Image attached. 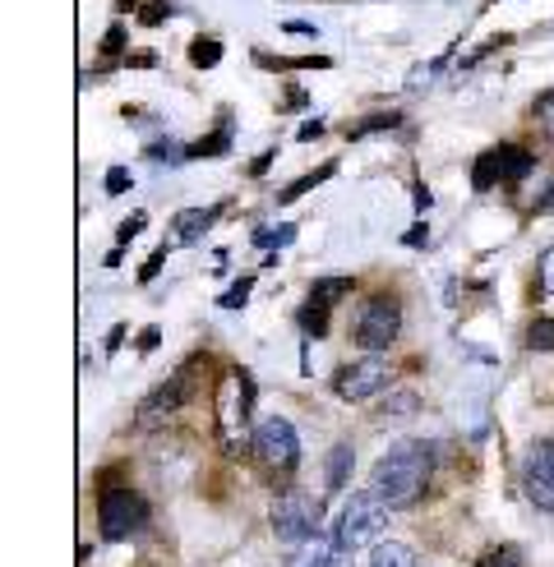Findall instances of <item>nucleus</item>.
I'll return each mask as SVG.
<instances>
[{
  "mask_svg": "<svg viewBox=\"0 0 554 567\" xmlns=\"http://www.w3.org/2000/svg\"><path fill=\"white\" fill-rule=\"evenodd\" d=\"M430 471H434V443L407 439V443H393L375 462L370 489L388 507H416V503L425 498V489H430Z\"/></svg>",
  "mask_w": 554,
  "mask_h": 567,
  "instance_id": "1",
  "label": "nucleus"
},
{
  "mask_svg": "<svg viewBox=\"0 0 554 567\" xmlns=\"http://www.w3.org/2000/svg\"><path fill=\"white\" fill-rule=\"evenodd\" d=\"M388 513H393V507H388L375 489L351 494V503L338 513V526H332V545H338V554L351 563V554L379 545V535L388 530Z\"/></svg>",
  "mask_w": 554,
  "mask_h": 567,
  "instance_id": "2",
  "label": "nucleus"
},
{
  "mask_svg": "<svg viewBox=\"0 0 554 567\" xmlns=\"http://www.w3.org/2000/svg\"><path fill=\"white\" fill-rule=\"evenodd\" d=\"M273 535H277V545H287V549H300L305 540H315L319 526H324V503L315 494H305V489H287V494H277L273 498Z\"/></svg>",
  "mask_w": 554,
  "mask_h": 567,
  "instance_id": "3",
  "label": "nucleus"
},
{
  "mask_svg": "<svg viewBox=\"0 0 554 567\" xmlns=\"http://www.w3.org/2000/svg\"><path fill=\"white\" fill-rule=\"evenodd\" d=\"M398 332H402V309H398L393 296H366V300H360V309L351 315V342L366 347L370 355L393 347Z\"/></svg>",
  "mask_w": 554,
  "mask_h": 567,
  "instance_id": "4",
  "label": "nucleus"
},
{
  "mask_svg": "<svg viewBox=\"0 0 554 567\" xmlns=\"http://www.w3.org/2000/svg\"><path fill=\"white\" fill-rule=\"evenodd\" d=\"M148 526V498L134 489H102L98 498V530L106 540H130L134 530Z\"/></svg>",
  "mask_w": 554,
  "mask_h": 567,
  "instance_id": "5",
  "label": "nucleus"
},
{
  "mask_svg": "<svg viewBox=\"0 0 554 567\" xmlns=\"http://www.w3.org/2000/svg\"><path fill=\"white\" fill-rule=\"evenodd\" d=\"M249 447H255V457L273 471H296V462H300V434H296V424L283 420V415L259 420Z\"/></svg>",
  "mask_w": 554,
  "mask_h": 567,
  "instance_id": "6",
  "label": "nucleus"
},
{
  "mask_svg": "<svg viewBox=\"0 0 554 567\" xmlns=\"http://www.w3.org/2000/svg\"><path fill=\"white\" fill-rule=\"evenodd\" d=\"M189 370H194V360H189V364H181V370H176L172 379H166L162 388H153V392L144 396V402H138V411H134V424H138V430H157V424H166V420H172V415L189 402V396H194Z\"/></svg>",
  "mask_w": 554,
  "mask_h": 567,
  "instance_id": "7",
  "label": "nucleus"
},
{
  "mask_svg": "<svg viewBox=\"0 0 554 567\" xmlns=\"http://www.w3.org/2000/svg\"><path fill=\"white\" fill-rule=\"evenodd\" d=\"M388 388H393V370H388L383 355H366L356 364H342L338 379H332V392H338L342 402H370V396H379Z\"/></svg>",
  "mask_w": 554,
  "mask_h": 567,
  "instance_id": "8",
  "label": "nucleus"
},
{
  "mask_svg": "<svg viewBox=\"0 0 554 567\" xmlns=\"http://www.w3.org/2000/svg\"><path fill=\"white\" fill-rule=\"evenodd\" d=\"M522 494L554 517V439H536L522 457Z\"/></svg>",
  "mask_w": 554,
  "mask_h": 567,
  "instance_id": "9",
  "label": "nucleus"
},
{
  "mask_svg": "<svg viewBox=\"0 0 554 567\" xmlns=\"http://www.w3.org/2000/svg\"><path fill=\"white\" fill-rule=\"evenodd\" d=\"M217 217H222V208H181L176 217H172V236H176V245H199L213 226H217Z\"/></svg>",
  "mask_w": 554,
  "mask_h": 567,
  "instance_id": "10",
  "label": "nucleus"
},
{
  "mask_svg": "<svg viewBox=\"0 0 554 567\" xmlns=\"http://www.w3.org/2000/svg\"><path fill=\"white\" fill-rule=\"evenodd\" d=\"M287 567H347L338 545H332V535H315V540H305L300 549H291Z\"/></svg>",
  "mask_w": 554,
  "mask_h": 567,
  "instance_id": "11",
  "label": "nucleus"
},
{
  "mask_svg": "<svg viewBox=\"0 0 554 567\" xmlns=\"http://www.w3.org/2000/svg\"><path fill=\"white\" fill-rule=\"evenodd\" d=\"M351 466H356V447H351V443H332L328 466H324V485H328V494H342V489H347Z\"/></svg>",
  "mask_w": 554,
  "mask_h": 567,
  "instance_id": "12",
  "label": "nucleus"
},
{
  "mask_svg": "<svg viewBox=\"0 0 554 567\" xmlns=\"http://www.w3.org/2000/svg\"><path fill=\"white\" fill-rule=\"evenodd\" d=\"M532 166H536V157L526 153V148H517V144H499V176H504L509 189L532 176Z\"/></svg>",
  "mask_w": 554,
  "mask_h": 567,
  "instance_id": "13",
  "label": "nucleus"
},
{
  "mask_svg": "<svg viewBox=\"0 0 554 567\" xmlns=\"http://www.w3.org/2000/svg\"><path fill=\"white\" fill-rule=\"evenodd\" d=\"M366 567H421V558H416V549H411V545H398V540H379Z\"/></svg>",
  "mask_w": 554,
  "mask_h": 567,
  "instance_id": "14",
  "label": "nucleus"
},
{
  "mask_svg": "<svg viewBox=\"0 0 554 567\" xmlns=\"http://www.w3.org/2000/svg\"><path fill=\"white\" fill-rule=\"evenodd\" d=\"M227 148H232V116L222 111L217 134H213V138H199V144H189V162H194V157H222Z\"/></svg>",
  "mask_w": 554,
  "mask_h": 567,
  "instance_id": "15",
  "label": "nucleus"
},
{
  "mask_svg": "<svg viewBox=\"0 0 554 567\" xmlns=\"http://www.w3.org/2000/svg\"><path fill=\"white\" fill-rule=\"evenodd\" d=\"M332 172H338V166H332V162H324V166H319V172H305V176H300V181H291L287 189H277V204H296V198H300V194H310L315 185H324V181H328Z\"/></svg>",
  "mask_w": 554,
  "mask_h": 567,
  "instance_id": "16",
  "label": "nucleus"
},
{
  "mask_svg": "<svg viewBox=\"0 0 554 567\" xmlns=\"http://www.w3.org/2000/svg\"><path fill=\"white\" fill-rule=\"evenodd\" d=\"M351 287H356V281H351L347 272H342V277H319L315 287H310V300H319V305H328V309H332L342 296H351Z\"/></svg>",
  "mask_w": 554,
  "mask_h": 567,
  "instance_id": "17",
  "label": "nucleus"
},
{
  "mask_svg": "<svg viewBox=\"0 0 554 567\" xmlns=\"http://www.w3.org/2000/svg\"><path fill=\"white\" fill-rule=\"evenodd\" d=\"M494 185H504V176H499V148L481 153V157H476V172H471V189H476V194H485V189H494Z\"/></svg>",
  "mask_w": 554,
  "mask_h": 567,
  "instance_id": "18",
  "label": "nucleus"
},
{
  "mask_svg": "<svg viewBox=\"0 0 554 567\" xmlns=\"http://www.w3.org/2000/svg\"><path fill=\"white\" fill-rule=\"evenodd\" d=\"M402 125V116L398 111H375V116H366V121H356V125H347V138H366V134H383V130H398Z\"/></svg>",
  "mask_w": 554,
  "mask_h": 567,
  "instance_id": "19",
  "label": "nucleus"
},
{
  "mask_svg": "<svg viewBox=\"0 0 554 567\" xmlns=\"http://www.w3.org/2000/svg\"><path fill=\"white\" fill-rule=\"evenodd\" d=\"M416 411H421V396H416V392H393V396H388V402L379 406V424H388V420H398V415H416Z\"/></svg>",
  "mask_w": 554,
  "mask_h": 567,
  "instance_id": "20",
  "label": "nucleus"
},
{
  "mask_svg": "<svg viewBox=\"0 0 554 567\" xmlns=\"http://www.w3.org/2000/svg\"><path fill=\"white\" fill-rule=\"evenodd\" d=\"M222 61V42L217 38H194L189 42V65L194 70H213Z\"/></svg>",
  "mask_w": 554,
  "mask_h": 567,
  "instance_id": "21",
  "label": "nucleus"
},
{
  "mask_svg": "<svg viewBox=\"0 0 554 567\" xmlns=\"http://www.w3.org/2000/svg\"><path fill=\"white\" fill-rule=\"evenodd\" d=\"M526 347L532 351H554V315H541V319H532V328H526Z\"/></svg>",
  "mask_w": 554,
  "mask_h": 567,
  "instance_id": "22",
  "label": "nucleus"
},
{
  "mask_svg": "<svg viewBox=\"0 0 554 567\" xmlns=\"http://www.w3.org/2000/svg\"><path fill=\"white\" fill-rule=\"evenodd\" d=\"M296 240V226L291 221H283V226H259L255 231V245L259 249H287Z\"/></svg>",
  "mask_w": 554,
  "mask_h": 567,
  "instance_id": "23",
  "label": "nucleus"
},
{
  "mask_svg": "<svg viewBox=\"0 0 554 567\" xmlns=\"http://www.w3.org/2000/svg\"><path fill=\"white\" fill-rule=\"evenodd\" d=\"M300 328L310 332V337H324V332H328V305L305 300V305H300Z\"/></svg>",
  "mask_w": 554,
  "mask_h": 567,
  "instance_id": "24",
  "label": "nucleus"
},
{
  "mask_svg": "<svg viewBox=\"0 0 554 567\" xmlns=\"http://www.w3.org/2000/svg\"><path fill=\"white\" fill-rule=\"evenodd\" d=\"M476 567H526V558H522L513 545H494V549H485V554L476 558Z\"/></svg>",
  "mask_w": 554,
  "mask_h": 567,
  "instance_id": "25",
  "label": "nucleus"
},
{
  "mask_svg": "<svg viewBox=\"0 0 554 567\" xmlns=\"http://www.w3.org/2000/svg\"><path fill=\"white\" fill-rule=\"evenodd\" d=\"M249 291H255V277H240L232 291H222V296H217V309H245Z\"/></svg>",
  "mask_w": 554,
  "mask_h": 567,
  "instance_id": "26",
  "label": "nucleus"
},
{
  "mask_svg": "<svg viewBox=\"0 0 554 567\" xmlns=\"http://www.w3.org/2000/svg\"><path fill=\"white\" fill-rule=\"evenodd\" d=\"M532 116H536L541 134H545V138H554V89L536 97V106H532Z\"/></svg>",
  "mask_w": 554,
  "mask_h": 567,
  "instance_id": "27",
  "label": "nucleus"
},
{
  "mask_svg": "<svg viewBox=\"0 0 554 567\" xmlns=\"http://www.w3.org/2000/svg\"><path fill=\"white\" fill-rule=\"evenodd\" d=\"M536 277H541V296H550L554 300V245L536 259Z\"/></svg>",
  "mask_w": 554,
  "mask_h": 567,
  "instance_id": "28",
  "label": "nucleus"
},
{
  "mask_svg": "<svg viewBox=\"0 0 554 567\" xmlns=\"http://www.w3.org/2000/svg\"><path fill=\"white\" fill-rule=\"evenodd\" d=\"M166 14H172V10H166L162 0H138V23H144V28H157Z\"/></svg>",
  "mask_w": 554,
  "mask_h": 567,
  "instance_id": "29",
  "label": "nucleus"
},
{
  "mask_svg": "<svg viewBox=\"0 0 554 567\" xmlns=\"http://www.w3.org/2000/svg\"><path fill=\"white\" fill-rule=\"evenodd\" d=\"M144 226H148V217H144V213H134V217H125V221L116 226V240H121V245H130V240H134L138 231H144Z\"/></svg>",
  "mask_w": 554,
  "mask_h": 567,
  "instance_id": "30",
  "label": "nucleus"
},
{
  "mask_svg": "<svg viewBox=\"0 0 554 567\" xmlns=\"http://www.w3.org/2000/svg\"><path fill=\"white\" fill-rule=\"evenodd\" d=\"M134 181H130V172H125V166H111V172H106V181H102V189L106 194H125Z\"/></svg>",
  "mask_w": 554,
  "mask_h": 567,
  "instance_id": "31",
  "label": "nucleus"
},
{
  "mask_svg": "<svg viewBox=\"0 0 554 567\" xmlns=\"http://www.w3.org/2000/svg\"><path fill=\"white\" fill-rule=\"evenodd\" d=\"M121 47H125V23H111L102 38V55H121Z\"/></svg>",
  "mask_w": 554,
  "mask_h": 567,
  "instance_id": "32",
  "label": "nucleus"
},
{
  "mask_svg": "<svg viewBox=\"0 0 554 567\" xmlns=\"http://www.w3.org/2000/svg\"><path fill=\"white\" fill-rule=\"evenodd\" d=\"M166 249H172V245H162V249H157V254H153V259H148V264H144V268H138V281H153V277H157V272H162V264H166Z\"/></svg>",
  "mask_w": 554,
  "mask_h": 567,
  "instance_id": "33",
  "label": "nucleus"
},
{
  "mask_svg": "<svg viewBox=\"0 0 554 567\" xmlns=\"http://www.w3.org/2000/svg\"><path fill=\"white\" fill-rule=\"evenodd\" d=\"M402 245H411V249H425V245H430V226H425V221H416L411 231L402 236Z\"/></svg>",
  "mask_w": 554,
  "mask_h": 567,
  "instance_id": "34",
  "label": "nucleus"
},
{
  "mask_svg": "<svg viewBox=\"0 0 554 567\" xmlns=\"http://www.w3.org/2000/svg\"><path fill=\"white\" fill-rule=\"evenodd\" d=\"M157 342H162V328H144V332H138V355H153Z\"/></svg>",
  "mask_w": 554,
  "mask_h": 567,
  "instance_id": "35",
  "label": "nucleus"
},
{
  "mask_svg": "<svg viewBox=\"0 0 554 567\" xmlns=\"http://www.w3.org/2000/svg\"><path fill=\"white\" fill-rule=\"evenodd\" d=\"M125 65H134V70H153V65H157V55H153V51H138V55H125Z\"/></svg>",
  "mask_w": 554,
  "mask_h": 567,
  "instance_id": "36",
  "label": "nucleus"
},
{
  "mask_svg": "<svg viewBox=\"0 0 554 567\" xmlns=\"http://www.w3.org/2000/svg\"><path fill=\"white\" fill-rule=\"evenodd\" d=\"M300 106H305V93H300V89H296V93H287V97H283V111H300Z\"/></svg>",
  "mask_w": 554,
  "mask_h": 567,
  "instance_id": "37",
  "label": "nucleus"
},
{
  "mask_svg": "<svg viewBox=\"0 0 554 567\" xmlns=\"http://www.w3.org/2000/svg\"><path fill=\"white\" fill-rule=\"evenodd\" d=\"M273 157H277V153H264V157H259L255 166H249V176H264V172H268V166H273Z\"/></svg>",
  "mask_w": 554,
  "mask_h": 567,
  "instance_id": "38",
  "label": "nucleus"
},
{
  "mask_svg": "<svg viewBox=\"0 0 554 567\" xmlns=\"http://www.w3.org/2000/svg\"><path fill=\"white\" fill-rule=\"evenodd\" d=\"M319 134H324V121H310V125L300 130V138H305V144H310V138H319Z\"/></svg>",
  "mask_w": 554,
  "mask_h": 567,
  "instance_id": "39",
  "label": "nucleus"
},
{
  "mask_svg": "<svg viewBox=\"0 0 554 567\" xmlns=\"http://www.w3.org/2000/svg\"><path fill=\"white\" fill-rule=\"evenodd\" d=\"M416 208H421V213L430 208V189L425 185H416Z\"/></svg>",
  "mask_w": 554,
  "mask_h": 567,
  "instance_id": "40",
  "label": "nucleus"
},
{
  "mask_svg": "<svg viewBox=\"0 0 554 567\" xmlns=\"http://www.w3.org/2000/svg\"><path fill=\"white\" fill-rule=\"evenodd\" d=\"M536 208H541V213H554V185L545 189V198H541V204H536Z\"/></svg>",
  "mask_w": 554,
  "mask_h": 567,
  "instance_id": "41",
  "label": "nucleus"
}]
</instances>
